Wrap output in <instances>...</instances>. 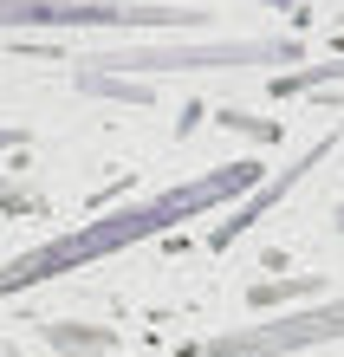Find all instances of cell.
I'll return each mask as SVG.
<instances>
[{
    "label": "cell",
    "instance_id": "obj_9",
    "mask_svg": "<svg viewBox=\"0 0 344 357\" xmlns=\"http://www.w3.org/2000/svg\"><path fill=\"white\" fill-rule=\"evenodd\" d=\"M260 7H292V0H260Z\"/></svg>",
    "mask_w": 344,
    "mask_h": 357
},
{
    "label": "cell",
    "instance_id": "obj_10",
    "mask_svg": "<svg viewBox=\"0 0 344 357\" xmlns=\"http://www.w3.org/2000/svg\"><path fill=\"white\" fill-rule=\"evenodd\" d=\"M331 104H344V98H331Z\"/></svg>",
    "mask_w": 344,
    "mask_h": 357
},
{
    "label": "cell",
    "instance_id": "obj_7",
    "mask_svg": "<svg viewBox=\"0 0 344 357\" xmlns=\"http://www.w3.org/2000/svg\"><path fill=\"white\" fill-rule=\"evenodd\" d=\"M13 143H27V137H20V130H0V150H13Z\"/></svg>",
    "mask_w": 344,
    "mask_h": 357
},
{
    "label": "cell",
    "instance_id": "obj_8",
    "mask_svg": "<svg viewBox=\"0 0 344 357\" xmlns=\"http://www.w3.org/2000/svg\"><path fill=\"white\" fill-rule=\"evenodd\" d=\"M331 227H338V234H344V208H338V215H331Z\"/></svg>",
    "mask_w": 344,
    "mask_h": 357
},
{
    "label": "cell",
    "instance_id": "obj_5",
    "mask_svg": "<svg viewBox=\"0 0 344 357\" xmlns=\"http://www.w3.org/2000/svg\"><path fill=\"white\" fill-rule=\"evenodd\" d=\"M331 143H338V137H318V143H312V150L299 156V162H286V169H279V182H267V176H260V182H253V195H247L241 208H234L227 221H214V227H208V247H234V241H241V234H247V227L267 215V208H273L279 195H286V188H299V182H306V169H318V162L331 156Z\"/></svg>",
    "mask_w": 344,
    "mask_h": 357
},
{
    "label": "cell",
    "instance_id": "obj_6",
    "mask_svg": "<svg viewBox=\"0 0 344 357\" xmlns=\"http://www.w3.org/2000/svg\"><path fill=\"white\" fill-rule=\"evenodd\" d=\"M318 85H344V59H331V66H286L273 78V98H306Z\"/></svg>",
    "mask_w": 344,
    "mask_h": 357
},
{
    "label": "cell",
    "instance_id": "obj_4",
    "mask_svg": "<svg viewBox=\"0 0 344 357\" xmlns=\"http://www.w3.org/2000/svg\"><path fill=\"white\" fill-rule=\"evenodd\" d=\"M338 338H344V299H325V305H306V312H279L267 325L221 331L202 357H292V351L338 344Z\"/></svg>",
    "mask_w": 344,
    "mask_h": 357
},
{
    "label": "cell",
    "instance_id": "obj_2",
    "mask_svg": "<svg viewBox=\"0 0 344 357\" xmlns=\"http://www.w3.org/2000/svg\"><path fill=\"white\" fill-rule=\"evenodd\" d=\"M0 26H13V33H66V26L202 33L208 13H195V7H124V0H0Z\"/></svg>",
    "mask_w": 344,
    "mask_h": 357
},
{
    "label": "cell",
    "instance_id": "obj_1",
    "mask_svg": "<svg viewBox=\"0 0 344 357\" xmlns=\"http://www.w3.org/2000/svg\"><path fill=\"white\" fill-rule=\"evenodd\" d=\"M260 176H267L260 162H227V169H208V176L169 188V195H156V202L117 208V215L84 221L78 234H59V241H46V247H27V254H13L7 266H0V299H7V292H27V286H46V280H59V273H72V266H91V260H104V254H117V247H137V241L163 234V227H176V221L214 215L221 202L247 195Z\"/></svg>",
    "mask_w": 344,
    "mask_h": 357
},
{
    "label": "cell",
    "instance_id": "obj_3",
    "mask_svg": "<svg viewBox=\"0 0 344 357\" xmlns=\"http://www.w3.org/2000/svg\"><path fill=\"white\" fill-rule=\"evenodd\" d=\"M84 72L143 78V72H214V66H306L299 39H214V46H117L78 59Z\"/></svg>",
    "mask_w": 344,
    "mask_h": 357
}]
</instances>
